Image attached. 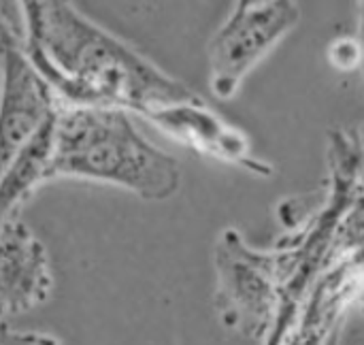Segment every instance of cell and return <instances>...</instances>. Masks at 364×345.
<instances>
[{"label":"cell","instance_id":"1","mask_svg":"<svg viewBox=\"0 0 364 345\" xmlns=\"http://www.w3.org/2000/svg\"><path fill=\"white\" fill-rule=\"evenodd\" d=\"M15 9L21 47L58 105L109 107L143 117L154 109L200 100L73 2L28 0Z\"/></svg>","mask_w":364,"mask_h":345},{"label":"cell","instance_id":"2","mask_svg":"<svg viewBox=\"0 0 364 345\" xmlns=\"http://www.w3.org/2000/svg\"><path fill=\"white\" fill-rule=\"evenodd\" d=\"M55 177L107 184L160 203L179 192L181 166L141 134L128 111L58 105L51 156Z\"/></svg>","mask_w":364,"mask_h":345},{"label":"cell","instance_id":"3","mask_svg":"<svg viewBox=\"0 0 364 345\" xmlns=\"http://www.w3.org/2000/svg\"><path fill=\"white\" fill-rule=\"evenodd\" d=\"M218 286L213 305L220 322L243 337H267L282 312L279 256L256 252L228 228L215 245Z\"/></svg>","mask_w":364,"mask_h":345},{"label":"cell","instance_id":"4","mask_svg":"<svg viewBox=\"0 0 364 345\" xmlns=\"http://www.w3.org/2000/svg\"><path fill=\"white\" fill-rule=\"evenodd\" d=\"M301 21V6L290 0H239L207 43L209 87L230 100L247 75Z\"/></svg>","mask_w":364,"mask_h":345},{"label":"cell","instance_id":"5","mask_svg":"<svg viewBox=\"0 0 364 345\" xmlns=\"http://www.w3.org/2000/svg\"><path fill=\"white\" fill-rule=\"evenodd\" d=\"M55 111L58 100L23 51L17 28L0 19V175Z\"/></svg>","mask_w":364,"mask_h":345},{"label":"cell","instance_id":"6","mask_svg":"<svg viewBox=\"0 0 364 345\" xmlns=\"http://www.w3.org/2000/svg\"><path fill=\"white\" fill-rule=\"evenodd\" d=\"M143 117L166 137L200 156L245 169L260 177L273 175V166L254 156L247 134L209 109L203 98L154 109Z\"/></svg>","mask_w":364,"mask_h":345},{"label":"cell","instance_id":"7","mask_svg":"<svg viewBox=\"0 0 364 345\" xmlns=\"http://www.w3.org/2000/svg\"><path fill=\"white\" fill-rule=\"evenodd\" d=\"M53 290L51 258L19 220L0 233V324L43 305Z\"/></svg>","mask_w":364,"mask_h":345},{"label":"cell","instance_id":"8","mask_svg":"<svg viewBox=\"0 0 364 345\" xmlns=\"http://www.w3.org/2000/svg\"><path fill=\"white\" fill-rule=\"evenodd\" d=\"M53 120L55 115L0 175V233L17 220V211L30 194L51 179Z\"/></svg>","mask_w":364,"mask_h":345},{"label":"cell","instance_id":"9","mask_svg":"<svg viewBox=\"0 0 364 345\" xmlns=\"http://www.w3.org/2000/svg\"><path fill=\"white\" fill-rule=\"evenodd\" d=\"M328 60L335 68L348 73L360 68V45L354 36H343L333 43H328Z\"/></svg>","mask_w":364,"mask_h":345},{"label":"cell","instance_id":"10","mask_svg":"<svg viewBox=\"0 0 364 345\" xmlns=\"http://www.w3.org/2000/svg\"><path fill=\"white\" fill-rule=\"evenodd\" d=\"M360 141H363V152H364V126L360 128ZM360 188H363V194H360V201H363V209L358 213H354L352 222H350V237H354L356 241H364V158H363V175H360Z\"/></svg>","mask_w":364,"mask_h":345},{"label":"cell","instance_id":"11","mask_svg":"<svg viewBox=\"0 0 364 345\" xmlns=\"http://www.w3.org/2000/svg\"><path fill=\"white\" fill-rule=\"evenodd\" d=\"M358 34H356V38H358V45H360V68H358V73H360V85H363V96H364V0L358 4Z\"/></svg>","mask_w":364,"mask_h":345},{"label":"cell","instance_id":"12","mask_svg":"<svg viewBox=\"0 0 364 345\" xmlns=\"http://www.w3.org/2000/svg\"><path fill=\"white\" fill-rule=\"evenodd\" d=\"M363 267H364V250H363ZM363 303H364V290H363Z\"/></svg>","mask_w":364,"mask_h":345}]
</instances>
